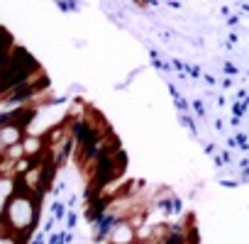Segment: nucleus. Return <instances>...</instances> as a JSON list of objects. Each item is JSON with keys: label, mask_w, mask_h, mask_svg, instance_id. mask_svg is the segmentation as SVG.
<instances>
[{"label": "nucleus", "mask_w": 249, "mask_h": 244, "mask_svg": "<svg viewBox=\"0 0 249 244\" xmlns=\"http://www.w3.org/2000/svg\"><path fill=\"white\" fill-rule=\"evenodd\" d=\"M37 217H39L37 195L30 193L27 188H22V186L18 183V191L5 200L3 212H0V229L10 232L20 244H25L22 239L30 237V232H32L35 225H37Z\"/></svg>", "instance_id": "1"}, {"label": "nucleus", "mask_w": 249, "mask_h": 244, "mask_svg": "<svg viewBox=\"0 0 249 244\" xmlns=\"http://www.w3.org/2000/svg\"><path fill=\"white\" fill-rule=\"evenodd\" d=\"M32 71H39L37 64H35V59L25 49L15 47L13 54H10V59L5 61V66L0 69V93H8L15 86H20L22 81H27Z\"/></svg>", "instance_id": "2"}, {"label": "nucleus", "mask_w": 249, "mask_h": 244, "mask_svg": "<svg viewBox=\"0 0 249 244\" xmlns=\"http://www.w3.org/2000/svg\"><path fill=\"white\" fill-rule=\"evenodd\" d=\"M0 139H3L5 147L20 144L25 139V127L15 125V122H0Z\"/></svg>", "instance_id": "3"}, {"label": "nucleus", "mask_w": 249, "mask_h": 244, "mask_svg": "<svg viewBox=\"0 0 249 244\" xmlns=\"http://www.w3.org/2000/svg\"><path fill=\"white\" fill-rule=\"evenodd\" d=\"M132 239H135V227L127 220L117 222L110 232V244H132Z\"/></svg>", "instance_id": "4"}, {"label": "nucleus", "mask_w": 249, "mask_h": 244, "mask_svg": "<svg viewBox=\"0 0 249 244\" xmlns=\"http://www.w3.org/2000/svg\"><path fill=\"white\" fill-rule=\"evenodd\" d=\"M20 144H22V154H25V157H37V154L44 149V142H42L39 137H27V139H22Z\"/></svg>", "instance_id": "5"}, {"label": "nucleus", "mask_w": 249, "mask_h": 244, "mask_svg": "<svg viewBox=\"0 0 249 244\" xmlns=\"http://www.w3.org/2000/svg\"><path fill=\"white\" fill-rule=\"evenodd\" d=\"M0 244H20L10 232H5V229H0Z\"/></svg>", "instance_id": "6"}, {"label": "nucleus", "mask_w": 249, "mask_h": 244, "mask_svg": "<svg viewBox=\"0 0 249 244\" xmlns=\"http://www.w3.org/2000/svg\"><path fill=\"white\" fill-rule=\"evenodd\" d=\"M5 152H8V147H5V144H3V139H0V157H3V154H5Z\"/></svg>", "instance_id": "7"}]
</instances>
